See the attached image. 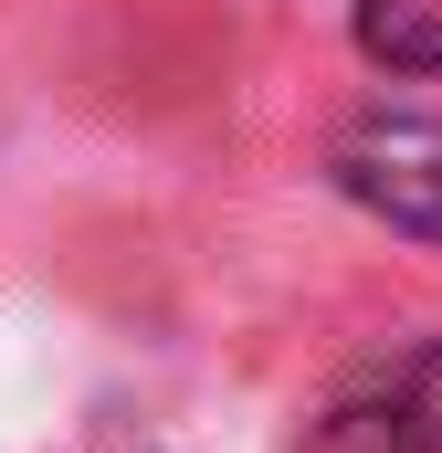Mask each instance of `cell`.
<instances>
[{
	"label": "cell",
	"mask_w": 442,
	"mask_h": 453,
	"mask_svg": "<svg viewBox=\"0 0 442 453\" xmlns=\"http://www.w3.org/2000/svg\"><path fill=\"white\" fill-rule=\"evenodd\" d=\"M358 53L390 74H442V0H358Z\"/></svg>",
	"instance_id": "3"
},
{
	"label": "cell",
	"mask_w": 442,
	"mask_h": 453,
	"mask_svg": "<svg viewBox=\"0 0 442 453\" xmlns=\"http://www.w3.org/2000/svg\"><path fill=\"white\" fill-rule=\"evenodd\" d=\"M337 190L390 232H422L442 242V116H411V106H379L337 137Z\"/></svg>",
	"instance_id": "1"
},
{
	"label": "cell",
	"mask_w": 442,
	"mask_h": 453,
	"mask_svg": "<svg viewBox=\"0 0 442 453\" xmlns=\"http://www.w3.org/2000/svg\"><path fill=\"white\" fill-rule=\"evenodd\" d=\"M295 453H442V443H432V422L411 401H337Z\"/></svg>",
	"instance_id": "2"
},
{
	"label": "cell",
	"mask_w": 442,
	"mask_h": 453,
	"mask_svg": "<svg viewBox=\"0 0 442 453\" xmlns=\"http://www.w3.org/2000/svg\"><path fill=\"white\" fill-rule=\"evenodd\" d=\"M400 401H411V411L432 422V443H442V348H422V358L400 369Z\"/></svg>",
	"instance_id": "4"
}]
</instances>
